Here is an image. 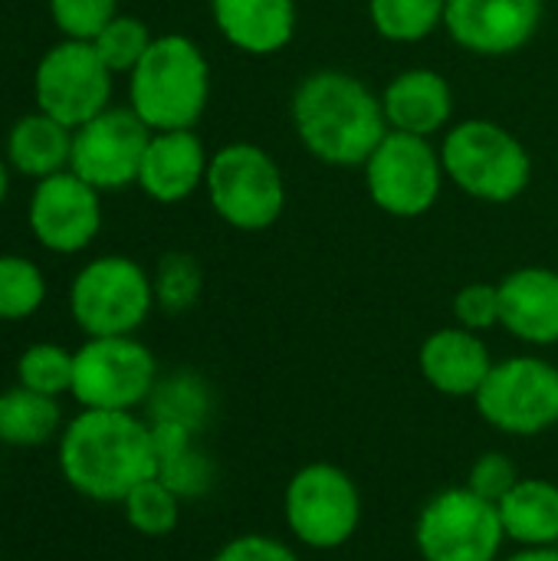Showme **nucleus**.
<instances>
[{"label":"nucleus","mask_w":558,"mask_h":561,"mask_svg":"<svg viewBox=\"0 0 558 561\" xmlns=\"http://www.w3.org/2000/svg\"><path fill=\"white\" fill-rule=\"evenodd\" d=\"M56 467L72 493L92 503H122L158 473L151 424L138 411L79 408L56 440Z\"/></svg>","instance_id":"f257e3e1"},{"label":"nucleus","mask_w":558,"mask_h":561,"mask_svg":"<svg viewBox=\"0 0 558 561\" xmlns=\"http://www.w3.org/2000/svg\"><path fill=\"white\" fill-rule=\"evenodd\" d=\"M289 122L309 158L329 168H362L388 135L382 92L345 69H316L289 99Z\"/></svg>","instance_id":"f03ea898"},{"label":"nucleus","mask_w":558,"mask_h":561,"mask_svg":"<svg viewBox=\"0 0 558 561\" xmlns=\"http://www.w3.org/2000/svg\"><path fill=\"white\" fill-rule=\"evenodd\" d=\"M210 102V62L184 33L155 36L128 72V108L151 131L194 128Z\"/></svg>","instance_id":"7ed1b4c3"},{"label":"nucleus","mask_w":558,"mask_h":561,"mask_svg":"<svg viewBox=\"0 0 558 561\" xmlns=\"http://www.w3.org/2000/svg\"><path fill=\"white\" fill-rule=\"evenodd\" d=\"M437 148L447 181L480 204H513L529 191V148L516 131L493 118L454 122Z\"/></svg>","instance_id":"20e7f679"},{"label":"nucleus","mask_w":558,"mask_h":561,"mask_svg":"<svg viewBox=\"0 0 558 561\" xmlns=\"http://www.w3.org/2000/svg\"><path fill=\"white\" fill-rule=\"evenodd\" d=\"M204 194L210 210L234 230H270L286 210V178L280 161L257 141H230L210 154Z\"/></svg>","instance_id":"39448f33"},{"label":"nucleus","mask_w":558,"mask_h":561,"mask_svg":"<svg viewBox=\"0 0 558 561\" xmlns=\"http://www.w3.org/2000/svg\"><path fill=\"white\" fill-rule=\"evenodd\" d=\"M151 273L122 253L89 260L69 286V316L86 339L135 335L155 312Z\"/></svg>","instance_id":"423d86ee"},{"label":"nucleus","mask_w":558,"mask_h":561,"mask_svg":"<svg viewBox=\"0 0 558 561\" xmlns=\"http://www.w3.org/2000/svg\"><path fill=\"white\" fill-rule=\"evenodd\" d=\"M289 536L312 552H335L352 542L362 523L358 483L329 460L299 467L283 490Z\"/></svg>","instance_id":"0eeeda50"},{"label":"nucleus","mask_w":558,"mask_h":561,"mask_svg":"<svg viewBox=\"0 0 558 561\" xmlns=\"http://www.w3.org/2000/svg\"><path fill=\"white\" fill-rule=\"evenodd\" d=\"M158 378V358L138 335L86 339L72 358L69 398L89 411H138Z\"/></svg>","instance_id":"6e6552de"},{"label":"nucleus","mask_w":558,"mask_h":561,"mask_svg":"<svg viewBox=\"0 0 558 561\" xmlns=\"http://www.w3.org/2000/svg\"><path fill=\"white\" fill-rule=\"evenodd\" d=\"M362 171L372 204L398 220H414L434 210L447 184L441 148L431 138L395 128H388Z\"/></svg>","instance_id":"1a4fd4ad"},{"label":"nucleus","mask_w":558,"mask_h":561,"mask_svg":"<svg viewBox=\"0 0 558 561\" xmlns=\"http://www.w3.org/2000/svg\"><path fill=\"white\" fill-rule=\"evenodd\" d=\"M474 404L493 431L539 437L558 427V365L543 355H510L493 362Z\"/></svg>","instance_id":"9d476101"},{"label":"nucleus","mask_w":558,"mask_h":561,"mask_svg":"<svg viewBox=\"0 0 558 561\" xmlns=\"http://www.w3.org/2000/svg\"><path fill=\"white\" fill-rule=\"evenodd\" d=\"M503 519L497 503L477 496L470 486H447L434 493L414 523V546L424 561H500Z\"/></svg>","instance_id":"9b49d317"},{"label":"nucleus","mask_w":558,"mask_h":561,"mask_svg":"<svg viewBox=\"0 0 558 561\" xmlns=\"http://www.w3.org/2000/svg\"><path fill=\"white\" fill-rule=\"evenodd\" d=\"M115 72L99 59L95 46L86 39H59L49 46L33 72L36 108L72 131L112 105Z\"/></svg>","instance_id":"f8f14e48"},{"label":"nucleus","mask_w":558,"mask_h":561,"mask_svg":"<svg viewBox=\"0 0 558 561\" xmlns=\"http://www.w3.org/2000/svg\"><path fill=\"white\" fill-rule=\"evenodd\" d=\"M148 138L151 128L128 105H109L72 131L69 171H76L99 194L125 191L138 184Z\"/></svg>","instance_id":"ddd939ff"},{"label":"nucleus","mask_w":558,"mask_h":561,"mask_svg":"<svg viewBox=\"0 0 558 561\" xmlns=\"http://www.w3.org/2000/svg\"><path fill=\"white\" fill-rule=\"evenodd\" d=\"M26 227L49 253H82L102 230V194L69 168L49 174L30 191Z\"/></svg>","instance_id":"4468645a"},{"label":"nucleus","mask_w":558,"mask_h":561,"mask_svg":"<svg viewBox=\"0 0 558 561\" xmlns=\"http://www.w3.org/2000/svg\"><path fill=\"white\" fill-rule=\"evenodd\" d=\"M546 16V0H447L444 33L480 59L526 49Z\"/></svg>","instance_id":"2eb2a0df"},{"label":"nucleus","mask_w":558,"mask_h":561,"mask_svg":"<svg viewBox=\"0 0 558 561\" xmlns=\"http://www.w3.org/2000/svg\"><path fill=\"white\" fill-rule=\"evenodd\" d=\"M207 168L210 151L194 128L151 131L138 171V187L155 204H181L204 187Z\"/></svg>","instance_id":"dca6fc26"},{"label":"nucleus","mask_w":558,"mask_h":561,"mask_svg":"<svg viewBox=\"0 0 558 561\" xmlns=\"http://www.w3.org/2000/svg\"><path fill=\"white\" fill-rule=\"evenodd\" d=\"M500 329L529 348L558 345V270L520 266L500 279Z\"/></svg>","instance_id":"f3484780"},{"label":"nucleus","mask_w":558,"mask_h":561,"mask_svg":"<svg viewBox=\"0 0 558 561\" xmlns=\"http://www.w3.org/2000/svg\"><path fill=\"white\" fill-rule=\"evenodd\" d=\"M418 368L437 394L474 398L493 368V355H490L480 332H470V329L454 322V325L434 329L421 342Z\"/></svg>","instance_id":"a211bd4d"},{"label":"nucleus","mask_w":558,"mask_h":561,"mask_svg":"<svg viewBox=\"0 0 558 561\" xmlns=\"http://www.w3.org/2000/svg\"><path fill=\"white\" fill-rule=\"evenodd\" d=\"M382 108L388 128L434 138L454 125V89L444 72L431 66H411L388 79L382 89Z\"/></svg>","instance_id":"6ab92c4d"},{"label":"nucleus","mask_w":558,"mask_h":561,"mask_svg":"<svg viewBox=\"0 0 558 561\" xmlns=\"http://www.w3.org/2000/svg\"><path fill=\"white\" fill-rule=\"evenodd\" d=\"M217 33L243 56H276L296 36V0H210Z\"/></svg>","instance_id":"aec40b11"},{"label":"nucleus","mask_w":558,"mask_h":561,"mask_svg":"<svg viewBox=\"0 0 558 561\" xmlns=\"http://www.w3.org/2000/svg\"><path fill=\"white\" fill-rule=\"evenodd\" d=\"M506 542L516 549L558 546V486L546 477H523L500 503Z\"/></svg>","instance_id":"412c9836"},{"label":"nucleus","mask_w":558,"mask_h":561,"mask_svg":"<svg viewBox=\"0 0 558 561\" xmlns=\"http://www.w3.org/2000/svg\"><path fill=\"white\" fill-rule=\"evenodd\" d=\"M3 158L13 171L33 181L59 174L69 168V158H72V128L36 108L33 115H23L20 122H13V128L7 131Z\"/></svg>","instance_id":"4be33fe9"},{"label":"nucleus","mask_w":558,"mask_h":561,"mask_svg":"<svg viewBox=\"0 0 558 561\" xmlns=\"http://www.w3.org/2000/svg\"><path fill=\"white\" fill-rule=\"evenodd\" d=\"M66 421L59 398L30 391L23 385H13L0 391V444L33 450L49 440H59Z\"/></svg>","instance_id":"5701e85b"},{"label":"nucleus","mask_w":558,"mask_h":561,"mask_svg":"<svg viewBox=\"0 0 558 561\" xmlns=\"http://www.w3.org/2000/svg\"><path fill=\"white\" fill-rule=\"evenodd\" d=\"M210 411H214V398L207 381L187 368L161 375L145 404V417L151 424H178L191 434H197L207 424Z\"/></svg>","instance_id":"b1692460"},{"label":"nucleus","mask_w":558,"mask_h":561,"mask_svg":"<svg viewBox=\"0 0 558 561\" xmlns=\"http://www.w3.org/2000/svg\"><path fill=\"white\" fill-rule=\"evenodd\" d=\"M447 0H368V20L388 43H421L444 30Z\"/></svg>","instance_id":"393cba45"},{"label":"nucleus","mask_w":558,"mask_h":561,"mask_svg":"<svg viewBox=\"0 0 558 561\" xmlns=\"http://www.w3.org/2000/svg\"><path fill=\"white\" fill-rule=\"evenodd\" d=\"M181 496L171 493L158 477L138 483L118 506L125 513V523L145 536V539H164L178 529L181 523Z\"/></svg>","instance_id":"a878e982"},{"label":"nucleus","mask_w":558,"mask_h":561,"mask_svg":"<svg viewBox=\"0 0 558 561\" xmlns=\"http://www.w3.org/2000/svg\"><path fill=\"white\" fill-rule=\"evenodd\" d=\"M46 302V276L30 256L0 253V322H23Z\"/></svg>","instance_id":"bb28decb"},{"label":"nucleus","mask_w":558,"mask_h":561,"mask_svg":"<svg viewBox=\"0 0 558 561\" xmlns=\"http://www.w3.org/2000/svg\"><path fill=\"white\" fill-rule=\"evenodd\" d=\"M72 358L76 352L59 342H33L16 358V385L49 398H62L72 388Z\"/></svg>","instance_id":"cd10ccee"},{"label":"nucleus","mask_w":558,"mask_h":561,"mask_svg":"<svg viewBox=\"0 0 558 561\" xmlns=\"http://www.w3.org/2000/svg\"><path fill=\"white\" fill-rule=\"evenodd\" d=\"M155 306L168 316H181L197 306L204 289V270L191 253H164L151 273Z\"/></svg>","instance_id":"c85d7f7f"},{"label":"nucleus","mask_w":558,"mask_h":561,"mask_svg":"<svg viewBox=\"0 0 558 561\" xmlns=\"http://www.w3.org/2000/svg\"><path fill=\"white\" fill-rule=\"evenodd\" d=\"M151 30H148V23L145 20H138V16H132V13H115L102 30H99V36L92 39V46H95V53H99V59L115 72V76H128L138 62H141V56L148 53V46H151Z\"/></svg>","instance_id":"c756f323"},{"label":"nucleus","mask_w":558,"mask_h":561,"mask_svg":"<svg viewBox=\"0 0 558 561\" xmlns=\"http://www.w3.org/2000/svg\"><path fill=\"white\" fill-rule=\"evenodd\" d=\"M171 493H178L181 500H201L214 490L217 480V467L214 460L191 440L187 447L168 454L158 460V473H155Z\"/></svg>","instance_id":"7c9ffc66"},{"label":"nucleus","mask_w":558,"mask_h":561,"mask_svg":"<svg viewBox=\"0 0 558 561\" xmlns=\"http://www.w3.org/2000/svg\"><path fill=\"white\" fill-rule=\"evenodd\" d=\"M115 13H118V0H49V16L62 33V39L92 43Z\"/></svg>","instance_id":"2f4dec72"},{"label":"nucleus","mask_w":558,"mask_h":561,"mask_svg":"<svg viewBox=\"0 0 558 561\" xmlns=\"http://www.w3.org/2000/svg\"><path fill=\"white\" fill-rule=\"evenodd\" d=\"M454 322L470 332L500 329V283H467L454 296Z\"/></svg>","instance_id":"473e14b6"},{"label":"nucleus","mask_w":558,"mask_h":561,"mask_svg":"<svg viewBox=\"0 0 558 561\" xmlns=\"http://www.w3.org/2000/svg\"><path fill=\"white\" fill-rule=\"evenodd\" d=\"M520 480H523V477H520L516 463H513L506 454L487 450V454H480V457L470 463L467 483H464V486H470L477 496H483V500H490V503H500Z\"/></svg>","instance_id":"72a5a7b5"},{"label":"nucleus","mask_w":558,"mask_h":561,"mask_svg":"<svg viewBox=\"0 0 558 561\" xmlns=\"http://www.w3.org/2000/svg\"><path fill=\"white\" fill-rule=\"evenodd\" d=\"M210 561H303L299 552L276 539V536H263V533H243V536H234L227 539L217 556Z\"/></svg>","instance_id":"f704fd0d"},{"label":"nucleus","mask_w":558,"mask_h":561,"mask_svg":"<svg viewBox=\"0 0 558 561\" xmlns=\"http://www.w3.org/2000/svg\"><path fill=\"white\" fill-rule=\"evenodd\" d=\"M500 561H558V546H546V549H516L513 556H503Z\"/></svg>","instance_id":"c9c22d12"},{"label":"nucleus","mask_w":558,"mask_h":561,"mask_svg":"<svg viewBox=\"0 0 558 561\" xmlns=\"http://www.w3.org/2000/svg\"><path fill=\"white\" fill-rule=\"evenodd\" d=\"M7 187H10V164L7 158H0V204L7 201Z\"/></svg>","instance_id":"e433bc0d"}]
</instances>
